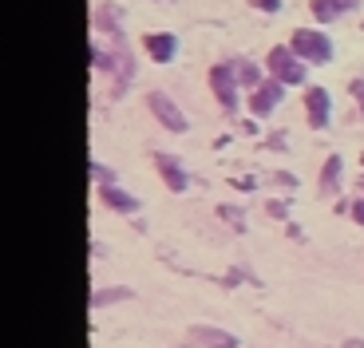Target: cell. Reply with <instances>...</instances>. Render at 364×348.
I'll return each mask as SVG.
<instances>
[{
    "label": "cell",
    "mask_w": 364,
    "mask_h": 348,
    "mask_svg": "<svg viewBox=\"0 0 364 348\" xmlns=\"http://www.w3.org/2000/svg\"><path fill=\"white\" fill-rule=\"evenodd\" d=\"M293 52L301 55V60H313V64H325L328 55H333V44H328L325 32H313V28H297L293 32Z\"/></svg>",
    "instance_id": "cell-1"
},
{
    "label": "cell",
    "mask_w": 364,
    "mask_h": 348,
    "mask_svg": "<svg viewBox=\"0 0 364 348\" xmlns=\"http://www.w3.org/2000/svg\"><path fill=\"white\" fill-rule=\"evenodd\" d=\"M91 64H95V72H111L119 83L135 80V55H131L127 48H115L111 55H103L100 48H95V52H91Z\"/></svg>",
    "instance_id": "cell-2"
},
{
    "label": "cell",
    "mask_w": 364,
    "mask_h": 348,
    "mask_svg": "<svg viewBox=\"0 0 364 348\" xmlns=\"http://www.w3.org/2000/svg\"><path fill=\"white\" fill-rule=\"evenodd\" d=\"M265 64H269V75H273L277 83H301V80H305L301 55H297V52H289V48H273Z\"/></svg>",
    "instance_id": "cell-3"
},
{
    "label": "cell",
    "mask_w": 364,
    "mask_h": 348,
    "mask_svg": "<svg viewBox=\"0 0 364 348\" xmlns=\"http://www.w3.org/2000/svg\"><path fill=\"white\" fill-rule=\"evenodd\" d=\"M234 64H214L210 67V87H214V95H218V103L226 111L237 107V80H234Z\"/></svg>",
    "instance_id": "cell-4"
},
{
    "label": "cell",
    "mask_w": 364,
    "mask_h": 348,
    "mask_svg": "<svg viewBox=\"0 0 364 348\" xmlns=\"http://www.w3.org/2000/svg\"><path fill=\"white\" fill-rule=\"evenodd\" d=\"M146 107L155 111V119L163 123L166 131H174V135H182V131H186V115H182L178 107H174V99H171V95L151 92V95H146Z\"/></svg>",
    "instance_id": "cell-5"
},
{
    "label": "cell",
    "mask_w": 364,
    "mask_h": 348,
    "mask_svg": "<svg viewBox=\"0 0 364 348\" xmlns=\"http://www.w3.org/2000/svg\"><path fill=\"white\" fill-rule=\"evenodd\" d=\"M186 344L191 348H237V337L214 329V325H194V329L186 332Z\"/></svg>",
    "instance_id": "cell-6"
},
{
    "label": "cell",
    "mask_w": 364,
    "mask_h": 348,
    "mask_svg": "<svg viewBox=\"0 0 364 348\" xmlns=\"http://www.w3.org/2000/svg\"><path fill=\"white\" fill-rule=\"evenodd\" d=\"M277 99H282V83L265 80L262 87H254V95H250V111H254V115H269V111L277 107Z\"/></svg>",
    "instance_id": "cell-7"
},
{
    "label": "cell",
    "mask_w": 364,
    "mask_h": 348,
    "mask_svg": "<svg viewBox=\"0 0 364 348\" xmlns=\"http://www.w3.org/2000/svg\"><path fill=\"white\" fill-rule=\"evenodd\" d=\"M305 111H309V127L321 131L328 123V92L325 87H309L305 92Z\"/></svg>",
    "instance_id": "cell-8"
},
{
    "label": "cell",
    "mask_w": 364,
    "mask_h": 348,
    "mask_svg": "<svg viewBox=\"0 0 364 348\" xmlns=\"http://www.w3.org/2000/svg\"><path fill=\"white\" fill-rule=\"evenodd\" d=\"M143 48L151 52V60H159V64H166V60H174V36H166V32H146L143 36Z\"/></svg>",
    "instance_id": "cell-9"
},
{
    "label": "cell",
    "mask_w": 364,
    "mask_h": 348,
    "mask_svg": "<svg viewBox=\"0 0 364 348\" xmlns=\"http://www.w3.org/2000/svg\"><path fill=\"white\" fill-rule=\"evenodd\" d=\"M155 166H159V174H163V183L171 186V190H186V186H191L186 170H182V166L174 163L171 155H155Z\"/></svg>",
    "instance_id": "cell-10"
},
{
    "label": "cell",
    "mask_w": 364,
    "mask_h": 348,
    "mask_svg": "<svg viewBox=\"0 0 364 348\" xmlns=\"http://www.w3.org/2000/svg\"><path fill=\"white\" fill-rule=\"evenodd\" d=\"M119 4H100L95 9V16H91V24H95V32H107V36H115L119 40Z\"/></svg>",
    "instance_id": "cell-11"
},
{
    "label": "cell",
    "mask_w": 364,
    "mask_h": 348,
    "mask_svg": "<svg viewBox=\"0 0 364 348\" xmlns=\"http://www.w3.org/2000/svg\"><path fill=\"white\" fill-rule=\"evenodd\" d=\"M100 198H103V206H111V210H119V214H135L139 210V202L131 198V194H123L119 186H100Z\"/></svg>",
    "instance_id": "cell-12"
},
{
    "label": "cell",
    "mask_w": 364,
    "mask_h": 348,
    "mask_svg": "<svg viewBox=\"0 0 364 348\" xmlns=\"http://www.w3.org/2000/svg\"><path fill=\"white\" fill-rule=\"evenodd\" d=\"M348 9H356V0H313V16L317 20H337Z\"/></svg>",
    "instance_id": "cell-13"
},
{
    "label": "cell",
    "mask_w": 364,
    "mask_h": 348,
    "mask_svg": "<svg viewBox=\"0 0 364 348\" xmlns=\"http://www.w3.org/2000/svg\"><path fill=\"white\" fill-rule=\"evenodd\" d=\"M115 301H135V293H131L127 285H111V289H95L91 293V305L100 309V305H115Z\"/></svg>",
    "instance_id": "cell-14"
},
{
    "label": "cell",
    "mask_w": 364,
    "mask_h": 348,
    "mask_svg": "<svg viewBox=\"0 0 364 348\" xmlns=\"http://www.w3.org/2000/svg\"><path fill=\"white\" fill-rule=\"evenodd\" d=\"M337 186H341V155H333L321 170V194H337Z\"/></svg>",
    "instance_id": "cell-15"
},
{
    "label": "cell",
    "mask_w": 364,
    "mask_h": 348,
    "mask_svg": "<svg viewBox=\"0 0 364 348\" xmlns=\"http://www.w3.org/2000/svg\"><path fill=\"white\" fill-rule=\"evenodd\" d=\"M234 72H237V83H246V87H262V72H257V64H250V60H234Z\"/></svg>",
    "instance_id": "cell-16"
},
{
    "label": "cell",
    "mask_w": 364,
    "mask_h": 348,
    "mask_svg": "<svg viewBox=\"0 0 364 348\" xmlns=\"http://www.w3.org/2000/svg\"><path fill=\"white\" fill-rule=\"evenodd\" d=\"M91 178H95V183H100V186H111V178H115V174H111L107 166H100V163H91Z\"/></svg>",
    "instance_id": "cell-17"
},
{
    "label": "cell",
    "mask_w": 364,
    "mask_h": 348,
    "mask_svg": "<svg viewBox=\"0 0 364 348\" xmlns=\"http://www.w3.org/2000/svg\"><path fill=\"white\" fill-rule=\"evenodd\" d=\"M348 95H353V99L360 103V111H364V80H353V83H348Z\"/></svg>",
    "instance_id": "cell-18"
},
{
    "label": "cell",
    "mask_w": 364,
    "mask_h": 348,
    "mask_svg": "<svg viewBox=\"0 0 364 348\" xmlns=\"http://www.w3.org/2000/svg\"><path fill=\"white\" fill-rule=\"evenodd\" d=\"M265 147H269V151H285V135H282V131L269 135V138H265Z\"/></svg>",
    "instance_id": "cell-19"
},
{
    "label": "cell",
    "mask_w": 364,
    "mask_h": 348,
    "mask_svg": "<svg viewBox=\"0 0 364 348\" xmlns=\"http://www.w3.org/2000/svg\"><path fill=\"white\" fill-rule=\"evenodd\" d=\"M250 4H254V9H265V12H277V4H282V0H250Z\"/></svg>",
    "instance_id": "cell-20"
},
{
    "label": "cell",
    "mask_w": 364,
    "mask_h": 348,
    "mask_svg": "<svg viewBox=\"0 0 364 348\" xmlns=\"http://www.w3.org/2000/svg\"><path fill=\"white\" fill-rule=\"evenodd\" d=\"M222 218H226V222H234V226L242 229V214H237V210H230V206H222Z\"/></svg>",
    "instance_id": "cell-21"
},
{
    "label": "cell",
    "mask_w": 364,
    "mask_h": 348,
    "mask_svg": "<svg viewBox=\"0 0 364 348\" xmlns=\"http://www.w3.org/2000/svg\"><path fill=\"white\" fill-rule=\"evenodd\" d=\"M265 210H269L273 218H285V202H269V206H265Z\"/></svg>",
    "instance_id": "cell-22"
},
{
    "label": "cell",
    "mask_w": 364,
    "mask_h": 348,
    "mask_svg": "<svg viewBox=\"0 0 364 348\" xmlns=\"http://www.w3.org/2000/svg\"><path fill=\"white\" fill-rule=\"evenodd\" d=\"M353 218H356V226H364V202H356V206H353Z\"/></svg>",
    "instance_id": "cell-23"
},
{
    "label": "cell",
    "mask_w": 364,
    "mask_h": 348,
    "mask_svg": "<svg viewBox=\"0 0 364 348\" xmlns=\"http://www.w3.org/2000/svg\"><path fill=\"white\" fill-rule=\"evenodd\" d=\"M341 348H364V340H345Z\"/></svg>",
    "instance_id": "cell-24"
},
{
    "label": "cell",
    "mask_w": 364,
    "mask_h": 348,
    "mask_svg": "<svg viewBox=\"0 0 364 348\" xmlns=\"http://www.w3.org/2000/svg\"><path fill=\"white\" fill-rule=\"evenodd\" d=\"M360 190H364V178H360Z\"/></svg>",
    "instance_id": "cell-25"
}]
</instances>
